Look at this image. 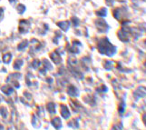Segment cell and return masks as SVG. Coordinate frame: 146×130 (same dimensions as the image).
Masks as SVG:
<instances>
[{
	"label": "cell",
	"mask_w": 146,
	"mask_h": 130,
	"mask_svg": "<svg viewBox=\"0 0 146 130\" xmlns=\"http://www.w3.org/2000/svg\"><path fill=\"white\" fill-rule=\"evenodd\" d=\"M61 115L65 119H67L70 117V111L68 110V107L65 105H61Z\"/></svg>",
	"instance_id": "cell-7"
},
{
	"label": "cell",
	"mask_w": 146,
	"mask_h": 130,
	"mask_svg": "<svg viewBox=\"0 0 146 130\" xmlns=\"http://www.w3.org/2000/svg\"><path fill=\"white\" fill-rule=\"evenodd\" d=\"M57 26H58L63 31H67V30L69 29L70 23H69V21H62V22H58V23H57Z\"/></svg>",
	"instance_id": "cell-11"
},
{
	"label": "cell",
	"mask_w": 146,
	"mask_h": 130,
	"mask_svg": "<svg viewBox=\"0 0 146 130\" xmlns=\"http://www.w3.org/2000/svg\"><path fill=\"white\" fill-rule=\"evenodd\" d=\"M1 90L6 94V95H7V96H9L10 94L13 93V92H14V89L13 88H11V87H7V86H4V87H1Z\"/></svg>",
	"instance_id": "cell-15"
},
{
	"label": "cell",
	"mask_w": 146,
	"mask_h": 130,
	"mask_svg": "<svg viewBox=\"0 0 146 130\" xmlns=\"http://www.w3.org/2000/svg\"><path fill=\"white\" fill-rule=\"evenodd\" d=\"M112 65H113V62H112V61H105V69H112V68H113Z\"/></svg>",
	"instance_id": "cell-23"
},
{
	"label": "cell",
	"mask_w": 146,
	"mask_h": 130,
	"mask_svg": "<svg viewBox=\"0 0 146 130\" xmlns=\"http://www.w3.org/2000/svg\"><path fill=\"white\" fill-rule=\"evenodd\" d=\"M130 34H131V28L123 27L118 31L117 35L120 40H122L123 42H128L130 40Z\"/></svg>",
	"instance_id": "cell-2"
},
{
	"label": "cell",
	"mask_w": 146,
	"mask_h": 130,
	"mask_svg": "<svg viewBox=\"0 0 146 130\" xmlns=\"http://www.w3.org/2000/svg\"><path fill=\"white\" fill-rule=\"evenodd\" d=\"M67 94L71 97H77L78 94H79V91L75 86H69L68 89H67Z\"/></svg>",
	"instance_id": "cell-8"
},
{
	"label": "cell",
	"mask_w": 146,
	"mask_h": 130,
	"mask_svg": "<svg viewBox=\"0 0 146 130\" xmlns=\"http://www.w3.org/2000/svg\"><path fill=\"white\" fill-rule=\"evenodd\" d=\"M43 64H44V67H45V69H52L51 63H50V62L47 59H44Z\"/></svg>",
	"instance_id": "cell-19"
},
{
	"label": "cell",
	"mask_w": 146,
	"mask_h": 130,
	"mask_svg": "<svg viewBox=\"0 0 146 130\" xmlns=\"http://www.w3.org/2000/svg\"><path fill=\"white\" fill-rule=\"evenodd\" d=\"M68 125H69V127H75V128H78V127H79V124H78V121L76 119H74L73 121L70 122Z\"/></svg>",
	"instance_id": "cell-21"
},
{
	"label": "cell",
	"mask_w": 146,
	"mask_h": 130,
	"mask_svg": "<svg viewBox=\"0 0 146 130\" xmlns=\"http://www.w3.org/2000/svg\"><path fill=\"white\" fill-rule=\"evenodd\" d=\"M3 17H4V9L0 7V21L3 19Z\"/></svg>",
	"instance_id": "cell-26"
},
{
	"label": "cell",
	"mask_w": 146,
	"mask_h": 130,
	"mask_svg": "<svg viewBox=\"0 0 146 130\" xmlns=\"http://www.w3.org/2000/svg\"><path fill=\"white\" fill-rule=\"evenodd\" d=\"M95 14H96V16H98V17H105L107 14V9L105 8V7H103V8H101L100 10H97L96 12H95Z\"/></svg>",
	"instance_id": "cell-14"
},
{
	"label": "cell",
	"mask_w": 146,
	"mask_h": 130,
	"mask_svg": "<svg viewBox=\"0 0 146 130\" xmlns=\"http://www.w3.org/2000/svg\"><path fill=\"white\" fill-rule=\"evenodd\" d=\"M17 10L19 14H24V12L25 11V7L24 5H22V4H20V5H18V7H17Z\"/></svg>",
	"instance_id": "cell-22"
},
{
	"label": "cell",
	"mask_w": 146,
	"mask_h": 130,
	"mask_svg": "<svg viewBox=\"0 0 146 130\" xmlns=\"http://www.w3.org/2000/svg\"><path fill=\"white\" fill-rule=\"evenodd\" d=\"M40 65H41V62H40L38 59H35V60L33 61V63H32V67H33L35 69L39 68Z\"/></svg>",
	"instance_id": "cell-20"
},
{
	"label": "cell",
	"mask_w": 146,
	"mask_h": 130,
	"mask_svg": "<svg viewBox=\"0 0 146 130\" xmlns=\"http://www.w3.org/2000/svg\"><path fill=\"white\" fill-rule=\"evenodd\" d=\"M113 16H114L115 19H117L118 21H121V19H124L127 16V11L125 8H123V7H119V8H116L113 11Z\"/></svg>",
	"instance_id": "cell-4"
},
{
	"label": "cell",
	"mask_w": 146,
	"mask_h": 130,
	"mask_svg": "<svg viewBox=\"0 0 146 130\" xmlns=\"http://www.w3.org/2000/svg\"><path fill=\"white\" fill-rule=\"evenodd\" d=\"M72 21H73V23H74V26H75V27H77V26L79 25V23H80V20L78 19L76 17H72Z\"/></svg>",
	"instance_id": "cell-24"
},
{
	"label": "cell",
	"mask_w": 146,
	"mask_h": 130,
	"mask_svg": "<svg viewBox=\"0 0 146 130\" xmlns=\"http://www.w3.org/2000/svg\"><path fill=\"white\" fill-rule=\"evenodd\" d=\"M23 60L22 59H17L15 61V63H14V68L15 69H17V70H18L21 68V67H22V65H23Z\"/></svg>",
	"instance_id": "cell-16"
},
{
	"label": "cell",
	"mask_w": 146,
	"mask_h": 130,
	"mask_svg": "<svg viewBox=\"0 0 146 130\" xmlns=\"http://www.w3.org/2000/svg\"><path fill=\"white\" fill-rule=\"evenodd\" d=\"M51 123H52V125H53V127L56 129H60L62 127V121L59 117H54V118L51 120Z\"/></svg>",
	"instance_id": "cell-9"
},
{
	"label": "cell",
	"mask_w": 146,
	"mask_h": 130,
	"mask_svg": "<svg viewBox=\"0 0 146 130\" xmlns=\"http://www.w3.org/2000/svg\"><path fill=\"white\" fill-rule=\"evenodd\" d=\"M11 57H12V56H11V54L10 53L6 54V55L3 57V62L5 64H9L10 60H11Z\"/></svg>",
	"instance_id": "cell-17"
},
{
	"label": "cell",
	"mask_w": 146,
	"mask_h": 130,
	"mask_svg": "<svg viewBox=\"0 0 146 130\" xmlns=\"http://www.w3.org/2000/svg\"><path fill=\"white\" fill-rule=\"evenodd\" d=\"M97 48L101 54L109 56V57H112L116 53V47L110 43L107 37H103L100 40L97 45Z\"/></svg>",
	"instance_id": "cell-1"
},
{
	"label": "cell",
	"mask_w": 146,
	"mask_h": 130,
	"mask_svg": "<svg viewBox=\"0 0 146 130\" xmlns=\"http://www.w3.org/2000/svg\"><path fill=\"white\" fill-rule=\"evenodd\" d=\"M29 28H30V22L28 20H25V19H23V20H20L19 22V32L21 34H27V32L29 31Z\"/></svg>",
	"instance_id": "cell-5"
},
{
	"label": "cell",
	"mask_w": 146,
	"mask_h": 130,
	"mask_svg": "<svg viewBox=\"0 0 146 130\" xmlns=\"http://www.w3.org/2000/svg\"><path fill=\"white\" fill-rule=\"evenodd\" d=\"M46 109L48 110V112L50 114H55V112H56V110H55V104L53 103V102L48 103L46 105Z\"/></svg>",
	"instance_id": "cell-12"
},
{
	"label": "cell",
	"mask_w": 146,
	"mask_h": 130,
	"mask_svg": "<svg viewBox=\"0 0 146 130\" xmlns=\"http://www.w3.org/2000/svg\"><path fill=\"white\" fill-rule=\"evenodd\" d=\"M0 115H1L4 118H7V110L6 107H2L1 108H0Z\"/></svg>",
	"instance_id": "cell-18"
},
{
	"label": "cell",
	"mask_w": 146,
	"mask_h": 130,
	"mask_svg": "<svg viewBox=\"0 0 146 130\" xmlns=\"http://www.w3.org/2000/svg\"><path fill=\"white\" fill-rule=\"evenodd\" d=\"M124 107H125V105H124V103H122L121 105L119 106V113L120 114H123V112H124Z\"/></svg>",
	"instance_id": "cell-25"
},
{
	"label": "cell",
	"mask_w": 146,
	"mask_h": 130,
	"mask_svg": "<svg viewBox=\"0 0 146 130\" xmlns=\"http://www.w3.org/2000/svg\"><path fill=\"white\" fill-rule=\"evenodd\" d=\"M50 57H51L52 61H53L54 63L55 64V65H60V64L62 63V57H61V56H60L56 51L52 52V53L50 54Z\"/></svg>",
	"instance_id": "cell-6"
},
{
	"label": "cell",
	"mask_w": 146,
	"mask_h": 130,
	"mask_svg": "<svg viewBox=\"0 0 146 130\" xmlns=\"http://www.w3.org/2000/svg\"><path fill=\"white\" fill-rule=\"evenodd\" d=\"M95 27L99 30L100 32H107L109 30V26L107 25V23L103 19H96L95 21Z\"/></svg>",
	"instance_id": "cell-3"
},
{
	"label": "cell",
	"mask_w": 146,
	"mask_h": 130,
	"mask_svg": "<svg viewBox=\"0 0 146 130\" xmlns=\"http://www.w3.org/2000/svg\"><path fill=\"white\" fill-rule=\"evenodd\" d=\"M3 128H4V127H2V126H0V129H3Z\"/></svg>",
	"instance_id": "cell-29"
},
{
	"label": "cell",
	"mask_w": 146,
	"mask_h": 130,
	"mask_svg": "<svg viewBox=\"0 0 146 130\" xmlns=\"http://www.w3.org/2000/svg\"><path fill=\"white\" fill-rule=\"evenodd\" d=\"M79 47H81V43L79 41H77V40L73 41V47L71 48V52L75 54L79 53Z\"/></svg>",
	"instance_id": "cell-10"
},
{
	"label": "cell",
	"mask_w": 146,
	"mask_h": 130,
	"mask_svg": "<svg viewBox=\"0 0 146 130\" xmlns=\"http://www.w3.org/2000/svg\"><path fill=\"white\" fill-rule=\"evenodd\" d=\"M113 3H114V2H113V0H106V4L108 6H110V7H111V6H113Z\"/></svg>",
	"instance_id": "cell-27"
},
{
	"label": "cell",
	"mask_w": 146,
	"mask_h": 130,
	"mask_svg": "<svg viewBox=\"0 0 146 130\" xmlns=\"http://www.w3.org/2000/svg\"><path fill=\"white\" fill-rule=\"evenodd\" d=\"M29 42L27 41V40H24V41H22L21 43L18 45V47H17V49L19 50V51H23V50H25V48L27 47V46H28Z\"/></svg>",
	"instance_id": "cell-13"
},
{
	"label": "cell",
	"mask_w": 146,
	"mask_h": 130,
	"mask_svg": "<svg viewBox=\"0 0 146 130\" xmlns=\"http://www.w3.org/2000/svg\"><path fill=\"white\" fill-rule=\"evenodd\" d=\"M10 3L12 4V5H14V4H15V2H17V0H9Z\"/></svg>",
	"instance_id": "cell-28"
}]
</instances>
